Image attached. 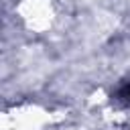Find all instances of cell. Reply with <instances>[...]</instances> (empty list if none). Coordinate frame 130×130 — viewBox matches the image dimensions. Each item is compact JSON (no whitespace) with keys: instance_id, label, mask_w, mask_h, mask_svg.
Instances as JSON below:
<instances>
[{"instance_id":"cell-1","label":"cell","mask_w":130,"mask_h":130,"mask_svg":"<svg viewBox=\"0 0 130 130\" xmlns=\"http://www.w3.org/2000/svg\"><path fill=\"white\" fill-rule=\"evenodd\" d=\"M16 12L22 18V22L26 24V28L32 32L49 30L53 24V18H55L53 4L49 0H22L16 6Z\"/></svg>"}]
</instances>
